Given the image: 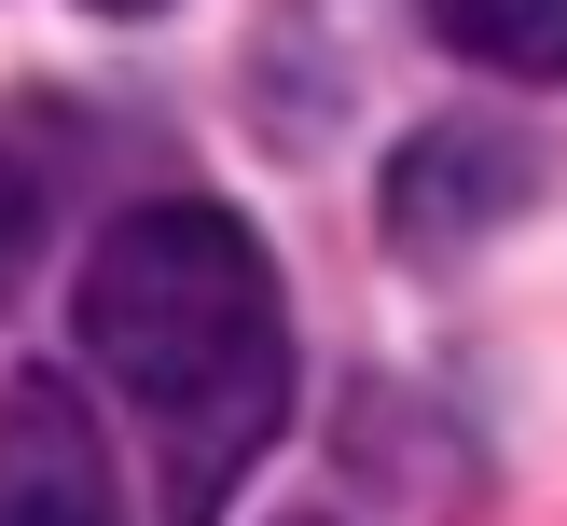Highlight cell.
<instances>
[{
  "mask_svg": "<svg viewBox=\"0 0 567 526\" xmlns=\"http://www.w3.org/2000/svg\"><path fill=\"white\" fill-rule=\"evenodd\" d=\"M430 28L471 55V70L513 83H567V0H430Z\"/></svg>",
  "mask_w": 567,
  "mask_h": 526,
  "instance_id": "277c9868",
  "label": "cell"
},
{
  "mask_svg": "<svg viewBox=\"0 0 567 526\" xmlns=\"http://www.w3.org/2000/svg\"><path fill=\"white\" fill-rule=\"evenodd\" d=\"M513 194H526L513 138L430 125L402 166H388V236H402V249H457V236H485V221H513Z\"/></svg>",
  "mask_w": 567,
  "mask_h": 526,
  "instance_id": "3957f363",
  "label": "cell"
},
{
  "mask_svg": "<svg viewBox=\"0 0 567 526\" xmlns=\"http://www.w3.org/2000/svg\"><path fill=\"white\" fill-rule=\"evenodd\" d=\"M97 14H166V0H97Z\"/></svg>",
  "mask_w": 567,
  "mask_h": 526,
  "instance_id": "8992f818",
  "label": "cell"
},
{
  "mask_svg": "<svg viewBox=\"0 0 567 526\" xmlns=\"http://www.w3.org/2000/svg\"><path fill=\"white\" fill-rule=\"evenodd\" d=\"M0 526H125L111 443H97V415H83L55 374L0 388Z\"/></svg>",
  "mask_w": 567,
  "mask_h": 526,
  "instance_id": "7a4b0ae2",
  "label": "cell"
},
{
  "mask_svg": "<svg viewBox=\"0 0 567 526\" xmlns=\"http://www.w3.org/2000/svg\"><path fill=\"white\" fill-rule=\"evenodd\" d=\"M291 526H319V513H291Z\"/></svg>",
  "mask_w": 567,
  "mask_h": 526,
  "instance_id": "52a82bcc",
  "label": "cell"
},
{
  "mask_svg": "<svg viewBox=\"0 0 567 526\" xmlns=\"http://www.w3.org/2000/svg\"><path fill=\"white\" fill-rule=\"evenodd\" d=\"M28 264H42V181H28V166L0 153V305L28 291Z\"/></svg>",
  "mask_w": 567,
  "mask_h": 526,
  "instance_id": "5b68a950",
  "label": "cell"
},
{
  "mask_svg": "<svg viewBox=\"0 0 567 526\" xmlns=\"http://www.w3.org/2000/svg\"><path fill=\"white\" fill-rule=\"evenodd\" d=\"M70 332L166 457V526H208L236 471L291 430V319H277V264L236 208L208 194H153L83 249Z\"/></svg>",
  "mask_w": 567,
  "mask_h": 526,
  "instance_id": "6da1fadb",
  "label": "cell"
}]
</instances>
